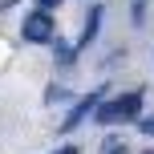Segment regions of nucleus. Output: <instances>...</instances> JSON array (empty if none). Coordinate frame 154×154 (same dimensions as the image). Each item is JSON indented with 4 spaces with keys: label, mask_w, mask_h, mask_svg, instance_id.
Here are the masks:
<instances>
[{
    "label": "nucleus",
    "mask_w": 154,
    "mask_h": 154,
    "mask_svg": "<svg viewBox=\"0 0 154 154\" xmlns=\"http://www.w3.org/2000/svg\"><path fill=\"white\" fill-rule=\"evenodd\" d=\"M142 118V89H130L122 93V97H109L97 106V114H93V122L101 126H122V122H138Z\"/></svg>",
    "instance_id": "f257e3e1"
},
{
    "label": "nucleus",
    "mask_w": 154,
    "mask_h": 154,
    "mask_svg": "<svg viewBox=\"0 0 154 154\" xmlns=\"http://www.w3.org/2000/svg\"><path fill=\"white\" fill-rule=\"evenodd\" d=\"M101 101H106V85H93V89L85 93V97H77L73 106H69V114L61 118V134L77 130V126H81L85 118H93V114H97V106H101Z\"/></svg>",
    "instance_id": "f03ea898"
},
{
    "label": "nucleus",
    "mask_w": 154,
    "mask_h": 154,
    "mask_svg": "<svg viewBox=\"0 0 154 154\" xmlns=\"http://www.w3.org/2000/svg\"><path fill=\"white\" fill-rule=\"evenodd\" d=\"M53 12H41V8H32V12H24L20 20V37L29 41V45H53Z\"/></svg>",
    "instance_id": "7ed1b4c3"
},
{
    "label": "nucleus",
    "mask_w": 154,
    "mask_h": 154,
    "mask_svg": "<svg viewBox=\"0 0 154 154\" xmlns=\"http://www.w3.org/2000/svg\"><path fill=\"white\" fill-rule=\"evenodd\" d=\"M97 32H101V8L93 4V8H89V16H85V24H81V37H77V49H89Z\"/></svg>",
    "instance_id": "20e7f679"
},
{
    "label": "nucleus",
    "mask_w": 154,
    "mask_h": 154,
    "mask_svg": "<svg viewBox=\"0 0 154 154\" xmlns=\"http://www.w3.org/2000/svg\"><path fill=\"white\" fill-rule=\"evenodd\" d=\"M53 57H57V65H73V61H77V45H69V41H61V37H53Z\"/></svg>",
    "instance_id": "39448f33"
},
{
    "label": "nucleus",
    "mask_w": 154,
    "mask_h": 154,
    "mask_svg": "<svg viewBox=\"0 0 154 154\" xmlns=\"http://www.w3.org/2000/svg\"><path fill=\"white\" fill-rule=\"evenodd\" d=\"M130 146H126V138L122 134H106L101 138V146H97V154H126Z\"/></svg>",
    "instance_id": "423d86ee"
},
{
    "label": "nucleus",
    "mask_w": 154,
    "mask_h": 154,
    "mask_svg": "<svg viewBox=\"0 0 154 154\" xmlns=\"http://www.w3.org/2000/svg\"><path fill=\"white\" fill-rule=\"evenodd\" d=\"M73 93L65 89V85H53V89H45V106H57V101H69Z\"/></svg>",
    "instance_id": "0eeeda50"
},
{
    "label": "nucleus",
    "mask_w": 154,
    "mask_h": 154,
    "mask_svg": "<svg viewBox=\"0 0 154 154\" xmlns=\"http://www.w3.org/2000/svg\"><path fill=\"white\" fill-rule=\"evenodd\" d=\"M134 126H138V130L146 134V138H154V118H138V122H134Z\"/></svg>",
    "instance_id": "6e6552de"
},
{
    "label": "nucleus",
    "mask_w": 154,
    "mask_h": 154,
    "mask_svg": "<svg viewBox=\"0 0 154 154\" xmlns=\"http://www.w3.org/2000/svg\"><path fill=\"white\" fill-rule=\"evenodd\" d=\"M37 8L41 12H53V8H61V0H37Z\"/></svg>",
    "instance_id": "1a4fd4ad"
},
{
    "label": "nucleus",
    "mask_w": 154,
    "mask_h": 154,
    "mask_svg": "<svg viewBox=\"0 0 154 154\" xmlns=\"http://www.w3.org/2000/svg\"><path fill=\"white\" fill-rule=\"evenodd\" d=\"M53 154H77V146H61V150H53Z\"/></svg>",
    "instance_id": "9d476101"
}]
</instances>
